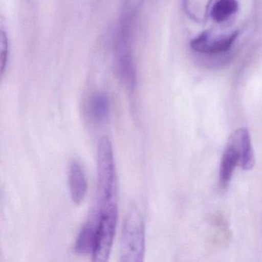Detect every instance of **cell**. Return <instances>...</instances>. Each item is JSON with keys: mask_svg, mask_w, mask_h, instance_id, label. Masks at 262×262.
<instances>
[{"mask_svg": "<svg viewBox=\"0 0 262 262\" xmlns=\"http://www.w3.org/2000/svg\"><path fill=\"white\" fill-rule=\"evenodd\" d=\"M145 223L136 205L130 208L122 227L119 257L122 262H141L145 257Z\"/></svg>", "mask_w": 262, "mask_h": 262, "instance_id": "6da1fadb", "label": "cell"}, {"mask_svg": "<svg viewBox=\"0 0 262 262\" xmlns=\"http://www.w3.org/2000/svg\"><path fill=\"white\" fill-rule=\"evenodd\" d=\"M97 183L100 206L115 202L117 179L113 145L108 136H102L98 145Z\"/></svg>", "mask_w": 262, "mask_h": 262, "instance_id": "7a4b0ae2", "label": "cell"}, {"mask_svg": "<svg viewBox=\"0 0 262 262\" xmlns=\"http://www.w3.org/2000/svg\"><path fill=\"white\" fill-rule=\"evenodd\" d=\"M118 220V208L116 202L106 204L99 208L98 212V226L96 245L93 251V260L105 262L108 260Z\"/></svg>", "mask_w": 262, "mask_h": 262, "instance_id": "3957f363", "label": "cell"}, {"mask_svg": "<svg viewBox=\"0 0 262 262\" xmlns=\"http://www.w3.org/2000/svg\"><path fill=\"white\" fill-rule=\"evenodd\" d=\"M238 32L226 35H215L205 31L190 42L194 51L205 55H217L228 51L237 39Z\"/></svg>", "mask_w": 262, "mask_h": 262, "instance_id": "277c9868", "label": "cell"}, {"mask_svg": "<svg viewBox=\"0 0 262 262\" xmlns=\"http://www.w3.org/2000/svg\"><path fill=\"white\" fill-rule=\"evenodd\" d=\"M68 180L72 200L76 205H79L86 196L88 183L82 166L76 161L70 163Z\"/></svg>", "mask_w": 262, "mask_h": 262, "instance_id": "5b68a950", "label": "cell"}, {"mask_svg": "<svg viewBox=\"0 0 262 262\" xmlns=\"http://www.w3.org/2000/svg\"><path fill=\"white\" fill-rule=\"evenodd\" d=\"M87 115L95 124H102L110 115V102L108 96L102 92L94 93L87 103Z\"/></svg>", "mask_w": 262, "mask_h": 262, "instance_id": "8992f818", "label": "cell"}, {"mask_svg": "<svg viewBox=\"0 0 262 262\" xmlns=\"http://www.w3.org/2000/svg\"><path fill=\"white\" fill-rule=\"evenodd\" d=\"M240 155L239 165L243 169L250 170L253 168L254 164V156L251 145V137L248 129L245 128L237 130L231 136Z\"/></svg>", "mask_w": 262, "mask_h": 262, "instance_id": "52a82bcc", "label": "cell"}, {"mask_svg": "<svg viewBox=\"0 0 262 262\" xmlns=\"http://www.w3.org/2000/svg\"><path fill=\"white\" fill-rule=\"evenodd\" d=\"M98 214L93 221L84 224L75 243L74 250L79 254H93L96 245Z\"/></svg>", "mask_w": 262, "mask_h": 262, "instance_id": "ba28073f", "label": "cell"}, {"mask_svg": "<svg viewBox=\"0 0 262 262\" xmlns=\"http://www.w3.org/2000/svg\"><path fill=\"white\" fill-rule=\"evenodd\" d=\"M240 162V155L232 138L230 137L222 156L220 166V182L222 186L228 185L236 165Z\"/></svg>", "mask_w": 262, "mask_h": 262, "instance_id": "9c48e42d", "label": "cell"}, {"mask_svg": "<svg viewBox=\"0 0 262 262\" xmlns=\"http://www.w3.org/2000/svg\"><path fill=\"white\" fill-rule=\"evenodd\" d=\"M237 0H217L211 10V16L217 24L229 20L238 10Z\"/></svg>", "mask_w": 262, "mask_h": 262, "instance_id": "30bf717a", "label": "cell"}, {"mask_svg": "<svg viewBox=\"0 0 262 262\" xmlns=\"http://www.w3.org/2000/svg\"><path fill=\"white\" fill-rule=\"evenodd\" d=\"M211 0H185V8L187 13L194 19L202 20L207 14Z\"/></svg>", "mask_w": 262, "mask_h": 262, "instance_id": "8fae6325", "label": "cell"}, {"mask_svg": "<svg viewBox=\"0 0 262 262\" xmlns=\"http://www.w3.org/2000/svg\"><path fill=\"white\" fill-rule=\"evenodd\" d=\"M9 44L7 33L1 30L0 32V71L4 75L8 61Z\"/></svg>", "mask_w": 262, "mask_h": 262, "instance_id": "7c38bea8", "label": "cell"}]
</instances>
